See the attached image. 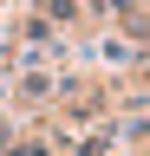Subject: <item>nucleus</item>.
Instances as JSON below:
<instances>
[{
	"label": "nucleus",
	"instance_id": "f257e3e1",
	"mask_svg": "<svg viewBox=\"0 0 150 156\" xmlns=\"http://www.w3.org/2000/svg\"><path fill=\"white\" fill-rule=\"evenodd\" d=\"M98 58H111V65H130V58H137V52H130L124 39H98Z\"/></svg>",
	"mask_w": 150,
	"mask_h": 156
}]
</instances>
